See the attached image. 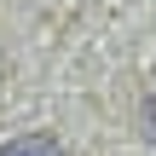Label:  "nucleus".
Here are the masks:
<instances>
[{"mask_svg":"<svg viewBox=\"0 0 156 156\" xmlns=\"http://www.w3.org/2000/svg\"><path fill=\"white\" fill-rule=\"evenodd\" d=\"M139 133H145V139L156 145V87L145 93V110H139Z\"/></svg>","mask_w":156,"mask_h":156,"instance_id":"obj_2","label":"nucleus"},{"mask_svg":"<svg viewBox=\"0 0 156 156\" xmlns=\"http://www.w3.org/2000/svg\"><path fill=\"white\" fill-rule=\"evenodd\" d=\"M0 156H58V145H52V133H23V139H6Z\"/></svg>","mask_w":156,"mask_h":156,"instance_id":"obj_1","label":"nucleus"}]
</instances>
